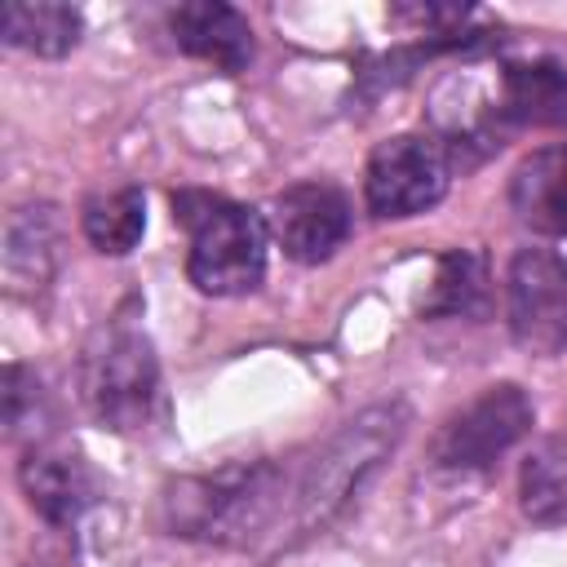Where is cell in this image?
I'll return each mask as SVG.
<instances>
[{"label":"cell","mask_w":567,"mask_h":567,"mask_svg":"<svg viewBox=\"0 0 567 567\" xmlns=\"http://www.w3.org/2000/svg\"><path fill=\"white\" fill-rule=\"evenodd\" d=\"M84 18L75 4H58V0H35V4H4L0 13V35L13 49H27L35 58H62L80 44Z\"/></svg>","instance_id":"14"},{"label":"cell","mask_w":567,"mask_h":567,"mask_svg":"<svg viewBox=\"0 0 567 567\" xmlns=\"http://www.w3.org/2000/svg\"><path fill=\"white\" fill-rule=\"evenodd\" d=\"M509 208L527 230L567 239V146H540L509 173Z\"/></svg>","instance_id":"11"},{"label":"cell","mask_w":567,"mask_h":567,"mask_svg":"<svg viewBox=\"0 0 567 567\" xmlns=\"http://www.w3.org/2000/svg\"><path fill=\"white\" fill-rule=\"evenodd\" d=\"M487 261L483 252L470 248H452L439 257L430 297L421 301V315H447V319H478L487 315Z\"/></svg>","instance_id":"16"},{"label":"cell","mask_w":567,"mask_h":567,"mask_svg":"<svg viewBox=\"0 0 567 567\" xmlns=\"http://www.w3.org/2000/svg\"><path fill=\"white\" fill-rule=\"evenodd\" d=\"M509 332L527 354L567 350V261L554 248H518L505 275Z\"/></svg>","instance_id":"7"},{"label":"cell","mask_w":567,"mask_h":567,"mask_svg":"<svg viewBox=\"0 0 567 567\" xmlns=\"http://www.w3.org/2000/svg\"><path fill=\"white\" fill-rule=\"evenodd\" d=\"M168 31H173L182 53H190L199 62H213L226 75H235L252 62V27L239 9H230L221 0L177 4L168 13Z\"/></svg>","instance_id":"9"},{"label":"cell","mask_w":567,"mask_h":567,"mask_svg":"<svg viewBox=\"0 0 567 567\" xmlns=\"http://www.w3.org/2000/svg\"><path fill=\"white\" fill-rule=\"evenodd\" d=\"M173 217L182 221L186 275L208 297H239L266 279V221L257 208L208 190L173 195Z\"/></svg>","instance_id":"3"},{"label":"cell","mask_w":567,"mask_h":567,"mask_svg":"<svg viewBox=\"0 0 567 567\" xmlns=\"http://www.w3.org/2000/svg\"><path fill=\"white\" fill-rule=\"evenodd\" d=\"M536 421V408L523 385L501 381L487 385L478 399H470L461 412L443 421L434 434V465L439 470H487L496 456H505Z\"/></svg>","instance_id":"6"},{"label":"cell","mask_w":567,"mask_h":567,"mask_svg":"<svg viewBox=\"0 0 567 567\" xmlns=\"http://www.w3.org/2000/svg\"><path fill=\"white\" fill-rule=\"evenodd\" d=\"M80 226H84V239L97 248V252H111V257H124L137 248L142 230H146V199L137 186H120V190H106V195H93L80 213Z\"/></svg>","instance_id":"17"},{"label":"cell","mask_w":567,"mask_h":567,"mask_svg":"<svg viewBox=\"0 0 567 567\" xmlns=\"http://www.w3.org/2000/svg\"><path fill=\"white\" fill-rule=\"evenodd\" d=\"M58 230H53V208L35 204V208H18L9 217L4 230V279L9 292H44V284L53 279V261H58Z\"/></svg>","instance_id":"13"},{"label":"cell","mask_w":567,"mask_h":567,"mask_svg":"<svg viewBox=\"0 0 567 567\" xmlns=\"http://www.w3.org/2000/svg\"><path fill=\"white\" fill-rule=\"evenodd\" d=\"M518 505L540 527L567 523V434L540 439L518 470Z\"/></svg>","instance_id":"15"},{"label":"cell","mask_w":567,"mask_h":567,"mask_svg":"<svg viewBox=\"0 0 567 567\" xmlns=\"http://www.w3.org/2000/svg\"><path fill=\"white\" fill-rule=\"evenodd\" d=\"M408 408L399 399L390 403H372L363 408L354 421H346L328 443L323 452L297 474L292 483V496H288V518H284V532H279V545H297V540H310L319 536L346 505L350 496L377 474V465L403 443L408 434Z\"/></svg>","instance_id":"2"},{"label":"cell","mask_w":567,"mask_h":567,"mask_svg":"<svg viewBox=\"0 0 567 567\" xmlns=\"http://www.w3.org/2000/svg\"><path fill=\"white\" fill-rule=\"evenodd\" d=\"M496 120L509 128H540L567 120V75L558 62H509L501 66Z\"/></svg>","instance_id":"12"},{"label":"cell","mask_w":567,"mask_h":567,"mask_svg":"<svg viewBox=\"0 0 567 567\" xmlns=\"http://www.w3.org/2000/svg\"><path fill=\"white\" fill-rule=\"evenodd\" d=\"M288 478L270 461H235L213 474H186L164 487V527L186 540H208L226 549H252L261 536L284 532Z\"/></svg>","instance_id":"1"},{"label":"cell","mask_w":567,"mask_h":567,"mask_svg":"<svg viewBox=\"0 0 567 567\" xmlns=\"http://www.w3.org/2000/svg\"><path fill=\"white\" fill-rule=\"evenodd\" d=\"M447 146L425 133L385 137L363 168V199L372 217H416L447 195Z\"/></svg>","instance_id":"5"},{"label":"cell","mask_w":567,"mask_h":567,"mask_svg":"<svg viewBox=\"0 0 567 567\" xmlns=\"http://www.w3.org/2000/svg\"><path fill=\"white\" fill-rule=\"evenodd\" d=\"M18 483L31 501V509L53 523V527H75L80 514L97 501L93 474L80 456L66 452H49V447H31L18 465Z\"/></svg>","instance_id":"10"},{"label":"cell","mask_w":567,"mask_h":567,"mask_svg":"<svg viewBox=\"0 0 567 567\" xmlns=\"http://www.w3.org/2000/svg\"><path fill=\"white\" fill-rule=\"evenodd\" d=\"M80 394L84 408L115 434H137L155 421L159 408V363L128 319L102 323L80 359Z\"/></svg>","instance_id":"4"},{"label":"cell","mask_w":567,"mask_h":567,"mask_svg":"<svg viewBox=\"0 0 567 567\" xmlns=\"http://www.w3.org/2000/svg\"><path fill=\"white\" fill-rule=\"evenodd\" d=\"M270 230L292 261H328L350 235V204L332 182H292L270 204Z\"/></svg>","instance_id":"8"}]
</instances>
